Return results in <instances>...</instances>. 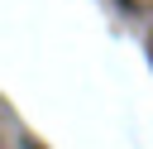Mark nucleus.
<instances>
[{
	"instance_id": "f257e3e1",
	"label": "nucleus",
	"mask_w": 153,
	"mask_h": 149,
	"mask_svg": "<svg viewBox=\"0 0 153 149\" xmlns=\"http://www.w3.org/2000/svg\"><path fill=\"white\" fill-rule=\"evenodd\" d=\"M124 5H129V0H124Z\"/></svg>"
}]
</instances>
